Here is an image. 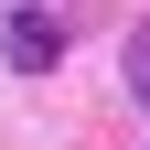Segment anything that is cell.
<instances>
[{
	"label": "cell",
	"instance_id": "obj_1",
	"mask_svg": "<svg viewBox=\"0 0 150 150\" xmlns=\"http://www.w3.org/2000/svg\"><path fill=\"white\" fill-rule=\"evenodd\" d=\"M54 54H64V32H54V11H11V64H22V75H43Z\"/></svg>",
	"mask_w": 150,
	"mask_h": 150
},
{
	"label": "cell",
	"instance_id": "obj_2",
	"mask_svg": "<svg viewBox=\"0 0 150 150\" xmlns=\"http://www.w3.org/2000/svg\"><path fill=\"white\" fill-rule=\"evenodd\" d=\"M129 86H139V107H150V22L129 32Z\"/></svg>",
	"mask_w": 150,
	"mask_h": 150
}]
</instances>
